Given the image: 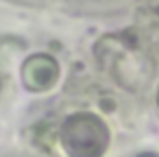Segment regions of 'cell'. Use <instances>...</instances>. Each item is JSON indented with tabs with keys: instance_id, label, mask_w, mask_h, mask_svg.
<instances>
[{
	"instance_id": "cell-1",
	"label": "cell",
	"mask_w": 159,
	"mask_h": 157,
	"mask_svg": "<svg viewBox=\"0 0 159 157\" xmlns=\"http://www.w3.org/2000/svg\"><path fill=\"white\" fill-rule=\"evenodd\" d=\"M59 140L70 155H100L109 146L111 133L98 116L81 111L63 120Z\"/></svg>"
},
{
	"instance_id": "cell-2",
	"label": "cell",
	"mask_w": 159,
	"mask_h": 157,
	"mask_svg": "<svg viewBox=\"0 0 159 157\" xmlns=\"http://www.w3.org/2000/svg\"><path fill=\"white\" fill-rule=\"evenodd\" d=\"M59 79V63L48 55H33L22 66V81L29 92H50Z\"/></svg>"
},
{
	"instance_id": "cell-3",
	"label": "cell",
	"mask_w": 159,
	"mask_h": 157,
	"mask_svg": "<svg viewBox=\"0 0 159 157\" xmlns=\"http://www.w3.org/2000/svg\"><path fill=\"white\" fill-rule=\"evenodd\" d=\"M157 105H159V87H157Z\"/></svg>"
}]
</instances>
